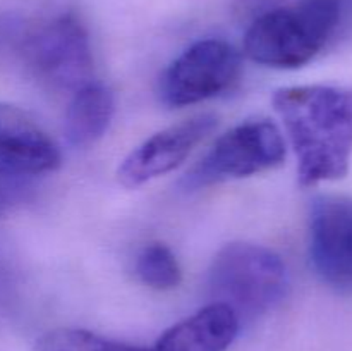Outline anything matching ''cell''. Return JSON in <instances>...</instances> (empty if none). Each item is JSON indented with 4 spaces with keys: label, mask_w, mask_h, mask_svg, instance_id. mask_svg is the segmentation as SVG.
I'll return each mask as SVG.
<instances>
[{
    "label": "cell",
    "mask_w": 352,
    "mask_h": 351,
    "mask_svg": "<svg viewBox=\"0 0 352 351\" xmlns=\"http://www.w3.org/2000/svg\"><path fill=\"white\" fill-rule=\"evenodd\" d=\"M274 107L294 148L302 186L347 174L352 160V88H282L275 92Z\"/></svg>",
    "instance_id": "obj_1"
},
{
    "label": "cell",
    "mask_w": 352,
    "mask_h": 351,
    "mask_svg": "<svg viewBox=\"0 0 352 351\" xmlns=\"http://www.w3.org/2000/svg\"><path fill=\"white\" fill-rule=\"evenodd\" d=\"M352 36V0H294L260 14L244 38L258 64L296 69Z\"/></svg>",
    "instance_id": "obj_2"
},
{
    "label": "cell",
    "mask_w": 352,
    "mask_h": 351,
    "mask_svg": "<svg viewBox=\"0 0 352 351\" xmlns=\"http://www.w3.org/2000/svg\"><path fill=\"white\" fill-rule=\"evenodd\" d=\"M208 286L215 303L229 306L237 317L258 315L284 299L289 286L287 268L268 248L230 243L213 258Z\"/></svg>",
    "instance_id": "obj_3"
},
{
    "label": "cell",
    "mask_w": 352,
    "mask_h": 351,
    "mask_svg": "<svg viewBox=\"0 0 352 351\" xmlns=\"http://www.w3.org/2000/svg\"><path fill=\"white\" fill-rule=\"evenodd\" d=\"M23 55L31 72L48 88L78 92L91 83L89 36L74 14H60L34 28L24 38Z\"/></svg>",
    "instance_id": "obj_4"
},
{
    "label": "cell",
    "mask_w": 352,
    "mask_h": 351,
    "mask_svg": "<svg viewBox=\"0 0 352 351\" xmlns=\"http://www.w3.org/2000/svg\"><path fill=\"white\" fill-rule=\"evenodd\" d=\"M285 141L272 120L251 119L227 131L186 178L188 188H201L226 179L248 178L278 167Z\"/></svg>",
    "instance_id": "obj_5"
},
{
    "label": "cell",
    "mask_w": 352,
    "mask_h": 351,
    "mask_svg": "<svg viewBox=\"0 0 352 351\" xmlns=\"http://www.w3.org/2000/svg\"><path fill=\"white\" fill-rule=\"evenodd\" d=\"M241 57L223 40H199L162 74L160 95L167 105L184 107L226 92L237 79Z\"/></svg>",
    "instance_id": "obj_6"
},
{
    "label": "cell",
    "mask_w": 352,
    "mask_h": 351,
    "mask_svg": "<svg viewBox=\"0 0 352 351\" xmlns=\"http://www.w3.org/2000/svg\"><path fill=\"white\" fill-rule=\"evenodd\" d=\"M309 257L329 288L352 296V198L320 196L313 202Z\"/></svg>",
    "instance_id": "obj_7"
},
{
    "label": "cell",
    "mask_w": 352,
    "mask_h": 351,
    "mask_svg": "<svg viewBox=\"0 0 352 351\" xmlns=\"http://www.w3.org/2000/svg\"><path fill=\"white\" fill-rule=\"evenodd\" d=\"M215 126L213 114H201L153 134L124 158L117 171L119 181L127 188H138L174 171Z\"/></svg>",
    "instance_id": "obj_8"
},
{
    "label": "cell",
    "mask_w": 352,
    "mask_h": 351,
    "mask_svg": "<svg viewBox=\"0 0 352 351\" xmlns=\"http://www.w3.org/2000/svg\"><path fill=\"white\" fill-rule=\"evenodd\" d=\"M60 151L24 110L0 103V178H31L55 171Z\"/></svg>",
    "instance_id": "obj_9"
},
{
    "label": "cell",
    "mask_w": 352,
    "mask_h": 351,
    "mask_svg": "<svg viewBox=\"0 0 352 351\" xmlns=\"http://www.w3.org/2000/svg\"><path fill=\"white\" fill-rule=\"evenodd\" d=\"M239 332V317L222 303L205 306L165 330L155 351H226Z\"/></svg>",
    "instance_id": "obj_10"
},
{
    "label": "cell",
    "mask_w": 352,
    "mask_h": 351,
    "mask_svg": "<svg viewBox=\"0 0 352 351\" xmlns=\"http://www.w3.org/2000/svg\"><path fill=\"white\" fill-rule=\"evenodd\" d=\"M113 117V96L109 88L88 83L74 92L65 116V134L74 147H89L109 129Z\"/></svg>",
    "instance_id": "obj_11"
},
{
    "label": "cell",
    "mask_w": 352,
    "mask_h": 351,
    "mask_svg": "<svg viewBox=\"0 0 352 351\" xmlns=\"http://www.w3.org/2000/svg\"><path fill=\"white\" fill-rule=\"evenodd\" d=\"M136 272L144 284L158 291L177 288L182 277L177 258L164 243H150L141 250Z\"/></svg>",
    "instance_id": "obj_12"
},
{
    "label": "cell",
    "mask_w": 352,
    "mask_h": 351,
    "mask_svg": "<svg viewBox=\"0 0 352 351\" xmlns=\"http://www.w3.org/2000/svg\"><path fill=\"white\" fill-rule=\"evenodd\" d=\"M38 351H155L153 348L133 346L82 329H57L45 334L36 344Z\"/></svg>",
    "instance_id": "obj_13"
}]
</instances>
